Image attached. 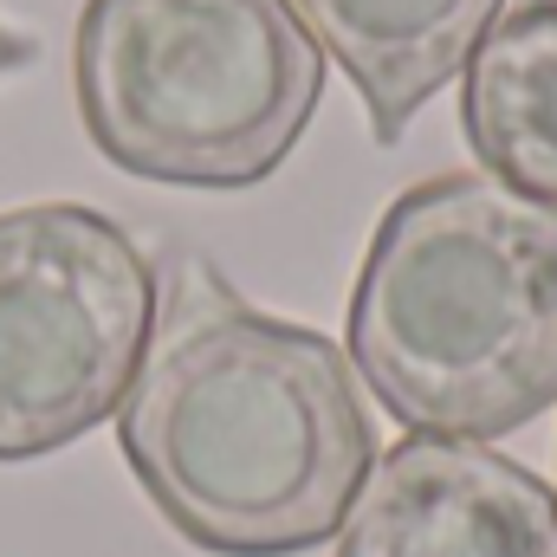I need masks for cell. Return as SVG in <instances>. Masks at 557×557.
<instances>
[{
  "label": "cell",
  "instance_id": "obj_1",
  "mask_svg": "<svg viewBox=\"0 0 557 557\" xmlns=\"http://www.w3.org/2000/svg\"><path fill=\"white\" fill-rule=\"evenodd\" d=\"M117 447L169 532L208 557L331 545L376 467L350 357L247 305L201 253L169 267Z\"/></svg>",
  "mask_w": 557,
  "mask_h": 557
},
{
  "label": "cell",
  "instance_id": "obj_2",
  "mask_svg": "<svg viewBox=\"0 0 557 557\" xmlns=\"http://www.w3.org/2000/svg\"><path fill=\"white\" fill-rule=\"evenodd\" d=\"M350 363L409 434L493 441L557 409V208L460 169L403 188L350 285Z\"/></svg>",
  "mask_w": 557,
  "mask_h": 557
},
{
  "label": "cell",
  "instance_id": "obj_3",
  "mask_svg": "<svg viewBox=\"0 0 557 557\" xmlns=\"http://www.w3.org/2000/svg\"><path fill=\"white\" fill-rule=\"evenodd\" d=\"M72 91L104 162L169 188H253L324 104L292 0H85Z\"/></svg>",
  "mask_w": 557,
  "mask_h": 557
},
{
  "label": "cell",
  "instance_id": "obj_4",
  "mask_svg": "<svg viewBox=\"0 0 557 557\" xmlns=\"http://www.w3.org/2000/svg\"><path fill=\"white\" fill-rule=\"evenodd\" d=\"M162 285L85 201L0 214V460H46L124 409Z\"/></svg>",
  "mask_w": 557,
  "mask_h": 557
},
{
  "label": "cell",
  "instance_id": "obj_5",
  "mask_svg": "<svg viewBox=\"0 0 557 557\" xmlns=\"http://www.w3.org/2000/svg\"><path fill=\"white\" fill-rule=\"evenodd\" d=\"M337 557H557V493L486 441L403 434L370 467Z\"/></svg>",
  "mask_w": 557,
  "mask_h": 557
},
{
  "label": "cell",
  "instance_id": "obj_6",
  "mask_svg": "<svg viewBox=\"0 0 557 557\" xmlns=\"http://www.w3.org/2000/svg\"><path fill=\"white\" fill-rule=\"evenodd\" d=\"M499 7L506 0H292L318 52L350 72L376 143L409 137L421 104L467 72Z\"/></svg>",
  "mask_w": 557,
  "mask_h": 557
},
{
  "label": "cell",
  "instance_id": "obj_7",
  "mask_svg": "<svg viewBox=\"0 0 557 557\" xmlns=\"http://www.w3.org/2000/svg\"><path fill=\"white\" fill-rule=\"evenodd\" d=\"M460 137L480 175L557 208V0H519L460 72Z\"/></svg>",
  "mask_w": 557,
  "mask_h": 557
},
{
  "label": "cell",
  "instance_id": "obj_8",
  "mask_svg": "<svg viewBox=\"0 0 557 557\" xmlns=\"http://www.w3.org/2000/svg\"><path fill=\"white\" fill-rule=\"evenodd\" d=\"M33 59H39V46L26 33H13V26H0V78L20 72V65H33Z\"/></svg>",
  "mask_w": 557,
  "mask_h": 557
}]
</instances>
